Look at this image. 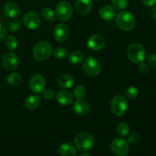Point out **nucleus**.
<instances>
[{"instance_id": "f257e3e1", "label": "nucleus", "mask_w": 156, "mask_h": 156, "mask_svg": "<svg viewBox=\"0 0 156 156\" xmlns=\"http://www.w3.org/2000/svg\"><path fill=\"white\" fill-rule=\"evenodd\" d=\"M116 24L121 30L130 31L136 26V18L130 12L123 11L116 17Z\"/></svg>"}, {"instance_id": "f03ea898", "label": "nucleus", "mask_w": 156, "mask_h": 156, "mask_svg": "<svg viewBox=\"0 0 156 156\" xmlns=\"http://www.w3.org/2000/svg\"><path fill=\"white\" fill-rule=\"evenodd\" d=\"M126 54H127L128 59L131 62L134 63H140L146 59V50L142 44L134 43L128 47Z\"/></svg>"}, {"instance_id": "7ed1b4c3", "label": "nucleus", "mask_w": 156, "mask_h": 156, "mask_svg": "<svg viewBox=\"0 0 156 156\" xmlns=\"http://www.w3.org/2000/svg\"><path fill=\"white\" fill-rule=\"evenodd\" d=\"M94 144V137L89 133L82 132L78 134L75 138L76 149L80 152H88L91 150Z\"/></svg>"}, {"instance_id": "20e7f679", "label": "nucleus", "mask_w": 156, "mask_h": 156, "mask_svg": "<svg viewBox=\"0 0 156 156\" xmlns=\"http://www.w3.org/2000/svg\"><path fill=\"white\" fill-rule=\"evenodd\" d=\"M52 53L53 49L51 45L46 41L37 43L33 49V56L37 61H44L49 59Z\"/></svg>"}, {"instance_id": "39448f33", "label": "nucleus", "mask_w": 156, "mask_h": 156, "mask_svg": "<svg viewBox=\"0 0 156 156\" xmlns=\"http://www.w3.org/2000/svg\"><path fill=\"white\" fill-rule=\"evenodd\" d=\"M128 104L125 98L121 95L114 96L111 102V108L113 114L117 117H122L127 111Z\"/></svg>"}, {"instance_id": "423d86ee", "label": "nucleus", "mask_w": 156, "mask_h": 156, "mask_svg": "<svg viewBox=\"0 0 156 156\" xmlns=\"http://www.w3.org/2000/svg\"><path fill=\"white\" fill-rule=\"evenodd\" d=\"M113 153L117 156H126L129 154V147L128 142L122 138H115L111 144Z\"/></svg>"}, {"instance_id": "0eeeda50", "label": "nucleus", "mask_w": 156, "mask_h": 156, "mask_svg": "<svg viewBox=\"0 0 156 156\" xmlns=\"http://www.w3.org/2000/svg\"><path fill=\"white\" fill-rule=\"evenodd\" d=\"M82 67L85 73L91 77H95L101 72L100 62L94 57H87L84 59Z\"/></svg>"}, {"instance_id": "6e6552de", "label": "nucleus", "mask_w": 156, "mask_h": 156, "mask_svg": "<svg viewBox=\"0 0 156 156\" xmlns=\"http://www.w3.org/2000/svg\"><path fill=\"white\" fill-rule=\"evenodd\" d=\"M56 14L59 20L66 21L73 15V7L68 2H60L56 7Z\"/></svg>"}, {"instance_id": "1a4fd4ad", "label": "nucleus", "mask_w": 156, "mask_h": 156, "mask_svg": "<svg viewBox=\"0 0 156 156\" xmlns=\"http://www.w3.org/2000/svg\"><path fill=\"white\" fill-rule=\"evenodd\" d=\"M46 81L41 74H36L32 76L29 82V88L33 92L41 93L45 88Z\"/></svg>"}, {"instance_id": "9d476101", "label": "nucleus", "mask_w": 156, "mask_h": 156, "mask_svg": "<svg viewBox=\"0 0 156 156\" xmlns=\"http://www.w3.org/2000/svg\"><path fill=\"white\" fill-rule=\"evenodd\" d=\"M24 24L28 29L36 30L41 26V17L35 12H28L24 17Z\"/></svg>"}, {"instance_id": "9b49d317", "label": "nucleus", "mask_w": 156, "mask_h": 156, "mask_svg": "<svg viewBox=\"0 0 156 156\" xmlns=\"http://www.w3.org/2000/svg\"><path fill=\"white\" fill-rule=\"evenodd\" d=\"M18 57L15 53H7L2 58V66L8 71H12L18 67Z\"/></svg>"}, {"instance_id": "f8f14e48", "label": "nucleus", "mask_w": 156, "mask_h": 156, "mask_svg": "<svg viewBox=\"0 0 156 156\" xmlns=\"http://www.w3.org/2000/svg\"><path fill=\"white\" fill-rule=\"evenodd\" d=\"M105 39L99 34L92 35L88 41V47L94 51L102 50L105 47Z\"/></svg>"}, {"instance_id": "ddd939ff", "label": "nucleus", "mask_w": 156, "mask_h": 156, "mask_svg": "<svg viewBox=\"0 0 156 156\" xmlns=\"http://www.w3.org/2000/svg\"><path fill=\"white\" fill-rule=\"evenodd\" d=\"M69 28L65 24H58L53 30V37L59 42H63L68 38Z\"/></svg>"}, {"instance_id": "4468645a", "label": "nucleus", "mask_w": 156, "mask_h": 156, "mask_svg": "<svg viewBox=\"0 0 156 156\" xmlns=\"http://www.w3.org/2000/svg\"><path fill=\"white\" fill-rule=\"evenodd\" d=\"M76 12L80 15H85L91 12L92 9L91 0H77L75 5Z\"/></svg>"}, {"instance_id": "2eb2a0df", "label": "nucleus", "mask_w": 156, "mask_h": 156, "mask_svg": "<svg viewBox=\"0 0 156 156\" xmlns=\"http://www.w3.org/2000/svg\"><path fill=\"white\" fill-rule=\"evenodd\" d=\"M73 109L75 112L79 115L85 116L89 114L91 108L86 101H84L83 99H77V101L74 102Z\"/></svg>"}, {"instance_id": "dca6fc26", "label": "nucleus", "mask_w": 156, "mask_h": 156, "mask_svg": "<svg viewBox=\"0 0 156 156\" xmlns=\"http://www.w3.org/2000/svg\"><path fill=\"white\" fill-rule=\"evenodd\" d=\"M58 103L62 105H69L73 101V94L66 90H60L56 94Z\"/></svg>"}, {"instance_id": "f3484780", "label": "nucleus", "mask_w": 156, "mask_h": 156, "mask_svg": "<svg viewBox=\"0 0 156 156\" xmlns=\"http://www.w3.org/2000/svg\"><path fill=\"white\" fill-rule=\"evenodd\" d=\"M3 12L5 14L6 16L14 18L19 16L21 10H20L19 6L16 3L9 2L6 3L4 5V7H3Z\"/></svg>"}, {"instance_id": "a211bd4d", "label": "nucleus", "mask_w": 156, "mask_h": 156, "mask_svg": "<svg viewBox=\"0 0 156 156\" xmlns=\"http://www.w3.org/2000/svg\"><path fill=\"white\" fill-rule=\"evenodd\" d=\"M59 153L62 156H74L76 155V149L71 143H62L59 147Z\"/></svg>"}, {"instance_id": "6ab92c4d", "label": "nucleus", "mask_w": 156, "mask_h": 156, "mask_svg": "<svg viewBox=\"0 0 156 156\" xmlns=\"http://www.w3.org/2000/svg\"><path fill=\"white\" fill-rule=\"evenodd\" d=\"M100 16L102 19L105 21H111L114 19V17L116 16V12L114 8L111 5H105L101 9Z\"/></svg>"}, {"instance_id": "aec40b11", "label": "nucleus", "mask_w": 156, "mask_h": 156, "mask_svg": "<svg viewBox=\"0 0 156 156\" xmlns=\"http://www.w3.org/2000/svg\"><path fill=\"white\" fill-rule=\"evenodd\" d=\"M58 84L62 88L68 89V88H72V86L74 84V79L73 76L69 74H62L59 76L58 78Z\"/></svg>"}, {"instance_id": "412c9836", "label": "nucleus", "mask_w": 156, "mask_h": 156, "mask_svg": "<svg viewBox=\"0 0 156 156\" xmlns=\"http://www.w3.org/2000/svg\"><path fill=\"white\" fill-rule=\"evenodd\" d=\"M41 98L39 95H36V94H33L30 95L26 99L25 101V107L27 109L29 110H34L35 108H38L40 105L41 104Z\"/></svg>"}, {"instance_id": "4be33fe9", "label": "nucleus", "mask_w": 156, "mask_h": 156, "mask_svg": "<svg viewBox=\"0 0 156 156\" xmlns=\"http://www.w3.org/2000/svg\"><path fill=\"white\" fill-rule=\"evenodd\" d=\"M84 56L83 53L79 50H76V51L72 52L69 56V60L71 63L74 64V65H77V64L81 63L83 61Z\"/></svg>"}, {"instance_id": "5701e85b", "label": "nucleus", "mask_w": 156, "mask_h": 156, "mask_svg": "<svg viewBox=\"0 0 156 156\" xmlns=\"http://www.w3.org/2000/svg\"><path fill=\"white\" fill-rule=\"evenodd\" d=\"M41 16L46 21H50V22H53L56 21V15H55L54 12L51 8L46 7L41 11Z\"/></svg>"}, {"instance_id": "b1692460", "label": "nucleus", "mask_w": 156, "mask_h": 156, "mask_svg": "<svg viewBox=\"0 0 156 156\" xmlns=\"http://www.w3.org/2000/svg\"><path fill=\"white\" fill-rule=\"evenodd\" d=\"M22 82V77L18 73H12L7 78V82L12 86H18Z\"/></svg>"}, {"instance_id": "393cba45", "label": "nucleus", "mask_w": 156, "mask_h": 156, "mask_svg": "<svg viewBox=\"0 0 156 156\" xmlns=\"http://www.w3.org/2000/svg\"><path fill=\"white\" fill-rule=\"evenodd\" d=\"M129 126L126 123H120L117 126V133L120 137H125L129 134Z\"/></svg>"}, {"instance_id": "a878e982", "label": "nucleus", "mask_w": 156, "mask_h": 156, "mask_svg": "<svg viewBox=\"0 0 156 156\" xmlns=\"http://www.w3.org/2000/svg\"><path fill=\"white\" fill-rule=\"evenodd\" d=\"M68 54V50L62 47H58L53 50V55L58 59H65Z\"/></svg>"}, {"instance_id": "bb28decb", "label": "nucleus", "mask_w": 156, "mask_h": 156, "mask_svg": "<svg viewBox=\"0 0 156 156\" xmlns=\"http://www.w3.org/2000/svg\"><path fill=\"white\" fill-rule=\"evenodd\" d=\"M5 45L8 49L10 50H14L17 48L18 45V41L15 37L14 36H9V37L6 39Z\"/></svg>"}, {"instance_id": "cd10ccee", "label": "nucleus", "mask_w": 156, "mask_h": 156, "mask_svg": "<svg viewBox=\"0 0 156 156\" xmlns=\"http://www.w3.org/2000/svg\"><path fill=\"white\" fill-rule=\"evenodd\" d=\"M73 95L76 99H83L85 95V87L81 85L76 86V88L73 90Z\"/></svg>"}, {"instance_id": "c85d7f7f", "label": "nucleus", "mask_w": 156, "mask_h": 156, "mask_svg": "<svg viewBox=\"0 0 156 156\" xmlns=\"http://www.w3.org/2000/svg\"><path fill=\"white\" fill-rule=\"evenodd\" d=\"M125 95L129 99L136 98L139 95V89L136 87L131 86L129 87L125 91Z\"/></svg>"}, {"instance_id": "c756f323", "label": "nucleus", "mask_w": 156, "mask_h": 156, "mask_svg": "<svg viewBox=\"0 0 156 156\" xmlns=\"http://www.w3.org/2000/svg\"><path fill=\"white\" fill-rule=\"evenodd\" d=\"M111 2L114 7L118 10L126 9L129 3V0H111Z\"/></svg>"}, {"instance_id": "7c9ffc66", "label": "nucleus", "mask_w": 156, "mask_h": 156, "mask_svg": "<svg viewBox=\"0 0 156 156\" xmlns=\"http://www.w3.org/2000/svg\"><path fill=\"white\" fill-rule=\"evenodd\" d=\"M21 22L19 20H12V21H10L8 24V29L9 30L12 32L18 31L20 28H21Z\"/></svg>"}, {"instance_id": "2f4dec72", "label": "nucleus", "mask_w": 156, "mask_h": 156, "mask_svg": "<svg viewBox=\"0 0 156 156\" xmlns=\"http://www.w3.org/2000/svg\"><path fill=\"white\" fill-rule=\"evenodd\" d=\"M140 136L139 134L136 133H132L130 136H129V138H128L127 140V142L128 143H129V144L135 145L140 141Z\"/></svg>"}, {"instance_id": "473e14b6", "label": "nucleus", "mask_w": 156, "mask_h": 156, "mask_svg": "<svg viewBox=\"0 0 156 156\" xmlns=\"http://www.w3.org/2000/svg\"><path fill=\"white\" fill-rule=\"evenodd\" d=\"M139 71L140 73L143 75H146L149 73V66L148 64L145 63V62H140V65L138 67Z\"/></svg>"}, {"instance_id": "72a5a7b5", "label": "nucleus", "mask_w": 156, "mask_h": 156, "mask_svg": "<svg viewBox=\"0 0 156 156\" xmlns=\"http://www.w3.org/2000/svg\"><path fill=\"white\" fill-rule=\"evenodd\" d=\"M43 95L46 100L51 101L54 98V92L50 89H45L43 93Z\"/></svg>"}, {"instance_id": "f704fd0d", "label": "nucleus", "mask_w": 156, "mask_h": 156, "mask_svg": "<svg viewBox=\"0 0 156 156\" xmlns=\"http://www.w3.org/2000/svg\"><path fill=\"white\" fill-rule=\"evenodd\" d=\"M8 34V29L4 24L0 23V40L5 39Z\"/></svg>"}, {"instance_id": "c9c22d12", "label": "nucleus", "mask_w": 156, "mask_h": 156, "mask_svg": "<svg viewBox=\"0 0 156 156\" xmlns=\"http://www.w3.org/2000/svg\"><path fill=\"white\" fill-rule=\"evenodd\" d=\"M148 62L152 67L156 68V53L150 55L148 58Z\"/></svg>"}, {"instance_id": "e433bc0d", "label": "nucleus", "mask_w": 156, "mask_h": 156, "mask_svg": "<svg viewBox=\"0 0 156 156\" xmlns=\"http://www.w3.org/2000/svg\"><path fill=\"white\" fill-rule=\"evenodd\" d=\"M143 4L148 7H152L156 4V0H142Z\"/></svg>"}, {"instance_id": "4c0bfd02", "label": "nucleus", "mask_w": 156, "mask_h": 156, "mask_svg": "<svg viewBox=\"0 0 156 156\" xmlns=\"http://www.w3.org/2000/svg\"><path fill=\"white\" fill-rule=\"evenodd\" d=\"M151 16L154 20H156V6L151 10Z\"/></svg>"}, {"instance_id": "58836bf2", "label": "nucleus", "mask_w": 156, "mask_h": 156, "mask_svg": "<svg viewBox=\"0 0 156 156\" xmlns=\"http://www.w3.org/2000/svg\"><path fill=\"white\" fill-rule=\"evenodd\" d=\"M80 156H90V155L88 153H82V154H81Z\"/></svg>"}, {"instance_id": "ea45409f", "label": "nucleus", "mask_w": 156, "mask_h": 156, "mask_svg": "<svg viewBox=\"0 0 156 156\" xmlns=\"http://www.w3.org/2000/svg\"><path fill=\"white\" fill-rule=\"evenodd\" d=\"M96 1H99V0H96Z\"/></svg>"}]
</instances>
